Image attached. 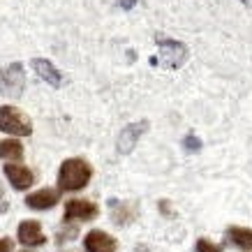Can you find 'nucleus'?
<instances>
[{
  "label": "nucleus",
  "instance_id": "obj_22",
  "mask_svg": "<svg viewBox=\"0 0 252 252\" xmlns=\"http://www.w3.org/2000/svg\"><path fill=\"white\" fill-rule=\"evenodd\" d=\"M21 252H32V250H21Z\"/></svg>",
  "mask_w": 252,
  "mask_h": 252
},
{
  "label": "nucleus",
  "instance_id": "obj_1",
  "mask_svg": "<svg viewBox=\"0 0 252 252\" xmlns=\"http://www.w3.org/2000/svg\"><path fill=\"white\" fill-rule=\"evenodd\" d=\"M93 178V167L84 158H67L58 169V190L77 192L84 190Z\"/></svg>",
  "mask_w": 252,
  "mask_h": 252
},
{
  "label": "nucleus",
  "instance_id": "obj_2",
  "mask_svg": "<svg viewBox=\"0 0 252 252\" xmlns=\"http://www.w3.org/2000/svg\"><path fill=\"white\" fill-rule=\"evenodd\" d=\"M155 44L160 49V61L164 67L169 69H181L188 61V46L178 39L164 37V35H158L155 37Z\"/></svg>",
  "mask_w": 252,
  "mask_h": 252
},
{
  "label": "nucleus",
  "instance_id": "obj_6",
  "mask_svg": "<svg viewBox=\"0 0 252 252\" xmlns=\"http://www.w3.org/2000/svg\"><path fill=\"white\" fill-rule=\"evenodd\" d=\"M148 130V121H139V123H132V125H127L125 130L118 134V153L127 155L134 151V146H137V141L141 139V134Z\"/></svg>",
  "mask_w": 252,
  "mask_h": 252
},
{
  "label": "nucleus",
  "instance_id": "obj_7",
  "mask_svg": "<svg viewBox=\"0 0 252 252\" xmlns=\"http://www.w3.org/2000/svg\"><path fill=\"white\" fill-rule=\"evenodd\" d=\"M58 201H61V190H56V188H42V190L32 192V194L26 197V206L32 208V211H49Z\"/></svg>",
  "mask_w": 252,
  "mask_h": 252
},
{
  "label": "nucleus",
  "instance_id": "obj_10",
  "mask_svg": "<svg viewBox=\"0 0 252 252\" xmlns=\"http://www.w3.org/2000/svg\"><path fill=\"white\" fill-rule=\"evenodd\" d=\"M16 236H19V241L23 245H44L46 243V236L37 220H23L19 224V229H16Z\"/></svg>",
  "mask_w": 252,
  "mask_h": 252
},
{
  "label": "nucleus",
  "instance_id": "obj_9",
  "mask_svg": "<svg viewBox=\"0 0 252 252\" xmlns=\"http://www.w3.org/2000/svg\"><path fill=\"white\" fill-rule=\"evenodd\" d=\"M5 176L14 190H28L35 183V174L23 164H5Z\"/></svg>",
  "mask_w": 252,
  "mask_h": 252
},
{
  "label": "nucleus",
  "instance_id": "obj_14",
  "mask_svg": "<svg viewBox=\"0 0 252 252\" xmlns=\"http://www.w3.org/2000/svg\"><path fill=\"white\" fill-rule=\"evenodd\" d=\"M109 208H114V220L118 224H125V222H132L134 218V208L130 204H121V201H109Z\"/></svg>",
  "mask_w": 252,
  "mask_h": 252
},
{
  "label": "nucleus",
  "instance_id": "obj_11",
  "mask_svg": "<svg viewBox=\"0 0 252 252\" xmlns=\"http://www.w3.org/2000/svg\"><path fill=\"white\" fill-rule=\"evenodd\" d=\"M32 69H35L37 77L42 79V81H46L51 88H58V86L63 84V74L46 61V58H32Z\"/></svg>",
  "mask_w": 252,
  "mask_h": 252
},
{
  "label": "nucleus",
  "instance_id": "obj_3",
  "mask_svg": "<svg viewBox=\"0 0 252 252\" xmlns=\"http://www.w3.org/2000/svg\"><path fill=\"white\" fill-rule=\"evenodd\" d=\"M0 130L14 137H31L32 123L23 111L7 104V107H0Z\"/></svg>",
  "mask_w": 252,
  "mask_h": 252
},
{
  "label": "nucleus",
  "instance_id": "obj_18",
  "mask_svg": "<svg viewBox=\"0 0 252 252\" xmlns=\"http://www.w3.org/2000/svg\"><path fill=\"white\" fill-rule=\"evenodd\" d=\"M12 250H14L12 238H0V252H12Z\"/></svg>",
  "mask_w": 252,
  "mask_h": 252
},
{
  "label": "nucleus",
  "instance_id": "obj_19",
  "mask_svg": "<svg viewBox=\"0 0 252 252\" xmlns=\"http://www.w3.org/2000/svg\"><path fill=\"white\" fill-rule=\"evenodd\" d=\"M137 5V0H118V7L121 9H132Z\"/></svg>",
  "mask_w": 252,
  "mask_h": 252
},
{
  "label": "nucleus",
  "instance_id": "obj_20",
  "mask_svg": "<svg viewBox=\"0 0 252 252\" xmlns=\"http://www.w3.org/2000/svg\"><path fill=\"white\" fill-rule=\"evenodd\" d=\"M9 208V201L5 199V194H2V190H0V213H5Z\"/></svg>",
  "mask_w": 252,
  "mask_h": 252
},
{
  "label": "nucleus",
  "instance_id": "obj_4",
  "mask_svg": "<svg viewBox=\"0 0 252 252\" xmlns=\"http://www.w3.org/2000/svg\"><path fill=\"white\" fill-rule=\"evenodd\" d=\"M23 88H26V72L21 63H12L0 69V95L16 99L21 97Z\"/></svg>",
  "mask_w": 252,
  "mask_h": 252
},
{
  "label": "nucleus",
  "instance_id": "obj_16",
  "mask_svg": "<svg viewBox=\"0 0 252 252\" xmlns=\"http://www.w3.org/2000/svg\"><path fill=\"white\" fill-rule=\"evenodd\" d=\"M183 148L185 151H190V153H197L199 148H201V141H199L194 134H188V137L183 139Z\"/></svg>",
  "mask_w": 252,
  "mask_h": 252
},
{
  "label": "nucleus",
  "instance_id": "obj_17",
  "mask_svg": "<svg viewBox=\"0 0 252 252\" xmlns=\"http://www.w3.org/2000/svg\"><path fill=\"white\" fill-rule=\"evenodd\" d=\"M77 236V227H67V229H63L61 234H58V243H65V241H69V238Z\"/></svg>",
  "mask_w": 252,
  "mask_h": 252
},
{
  "label": "nucleus",
  "instance_id": "obj_5",
  "mask_svg": "<svg viewBox=\"0 0 252 252\" xmlns=\"http://www.w3.org/2000/svg\"><path fill=\"white\" fill-rule=\"evenodd\" d=\"M99 208L88 201V199H69L67 204H65V222H72V220H93V218H97Z\"/></svg>",
  "mask_w": 252,
  "mask_h": 252
},
{
  "label": "nucleus",
  "instance_id": "obj_12",
  "mask_svg": "<svg viewBox=\"0 0 252 252\" xmlns=\"http://www.w3.org/2000/svg\"><path fill=\"white\" fill-rule=\"evenodd\" d=\"M227 238L234 245H238L241 250H252V229H248V227H229Z\"/></svg>",
  "mask_w": 252,
  "mask_h": 252
},
{
  "label": "nucleus",
  "instance_id": "obj_15",
  "mask_svg": "<svg viewBox=\"0 0 252 252\" xmlns=\"http://www.w3.org/2000/svg\"><path fill=\"white\" fill-rule=\"evenodd\" d=\"M194 250L197 252H222V245L213 243V241H208V238H199L197 245H194Z\"/></svg>",
  "mask_w": 252,
  "mask_h": 252
},
{
  "label": "nucleus",
  "instance_id": "obj_13",
  "mask_svg": "<svg viewBox=\"0 0 252 252\" xmlns=\"http://www.w3.org/2000/svg\"><path fill=\"white\" fill-rule=\"evenodd\" d=\"M0 158L2 160H21L23 158V146L16 139H7V141H0Z\"/></svg>",
  "mask_w": 252,
  "mask_h": 252
},
{
  "label": "nucleus",
  "instance_id": "obj_8",
  "mask_svg": "<svg viewBox=\"0 0 252 252\" xmlns=\"http://www.w3.org/2000/svg\"><path fill=\"white\" fill-rule=\"evenodd\" d=\"M84 248L86 252H116V238H111L107 231L93 229L86 234L84 238Z\"/></svg>",
  "mask_w": 252,
  "mask_h": 252
},
{
  "label": "nucleus",
  "instance_id": "obj_21",
  "mask_svg": "<svg viewBox=\"0 0 252 252\" xmlns=\"http://www.w3.org/2000/svg\"><path fill=\"white\" fill-rule=\"evenodd\" d=\"M241 2H243L245 7H250V9H252V0H241Z\"/></svg>",
  "mask_w": 252,
  "mask_h": 252
}]
</instances>
